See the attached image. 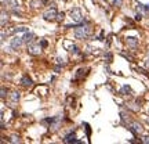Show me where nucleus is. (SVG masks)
<instances>
[{
	"label": "nucleus",
	"mask_w": 149,
	"mask_h": 144,
	"mask_svg": "<svg viewBox=\"0 0 149 144\" xmlns=\"http://www.w3.org/2000/svg\"><path fill=\"white\" fill-rule=\"evenodd\" d=\"M90 32H91L90 24L84 25V22H83V24H79L78 26H76V29H75V38H76V39H80V40H84L90 36Z\"/></svg>",
	"instance_id": "nucleus-1"
},
{
	"label": "nucleus",
	"mask_w": 149,
	"mask_h": 144,
	"mask_svg": "<svg viewBox=\"0 0 149 144\" xmlns=\"http://www.w3.org/2000/svg\"><path fill=\"white\" fill-rule=\"evenodd\" d=\"M127 129L133 133L134 136H138L140 133H142V125L141 123H138V122H135V120H128L127 122Z\"/></svg>",
	"instance_id": "nucleus-2"
},
{
	"label": "nucleus",
	"mask_w": 149,
	"mask_h": 144,
	"mask_svg": "<svg viewBox=\"0 0 149 144\" xmlns=\"http://www.w3.org/2000/svg\"><path fill=\"white\" fill-rule=\"evenodd\" d=\"M71 18L76 24H83L84 22V17L82 15V11L79 7H75L71 10Z\"/></svg>",
	"instance_id": "nucleus-3"
},
{
	"label": "nucleus",
	"mask_w": 149,
	"mask_h": 144,
	"mask_svg": "<svg viewBox=\"0 0 149 144\" xmlns=\"http://www.w3.org/2000/svg\"><path fill=\"white\" fill-rule=\"evenodd\" d=\"M57 17H58V13H57V8L55 7H50L47 11H44V14H43V18H44L46 21H55Z\"/></svg>",
	"instance_id": "nucleus-4"
},
{
	"label": "nucleus",
	"mask_w": 149,
	"mask_h": 144,
	"mask_svg": "<svg viewBox=\"0 0 149 144\" xmlns=\"http://www.w3.org/2000/svg\"><path fill=\"white\" fill-rule=\"evenodd\" d=\"M28 53L32 54V56H37L41 53V44L40 43H33L31 42L29 44H28Z\"/></svg>",
	"instance_id": "nucleus-5"
},
{
	"label": "nucleus",
	"mask_w": 149,
	"mask_h": 144,
	"mask_svg": "<svg viewBox=\"0 0 149 144\" xmlns=\"http://www.w3.org/2000/svg\"><path fill=\"white\" fill-rule=\"evenodd\" d=\"M24 36H15L14 39H11V47L13 48H19L24 43Z\"/></svg>",
	"instance_id": "nucleus-6"
},
{
	"label": "nucleus",
	"mask_w": 149,
	"mask_h": 144,
	"mask_svg": "<svg viewBox=\"0 0 149 144\" xmlns=\"http://www.w3.org/2000/svg\"><path fill=\"white\" fill-rule=\"evenodd\" d=\"M126 43H127V46L130 48H137V46H138V39L137 38H127L126 39Z\"/></svg>",
	"instance_id": "nucleus-7"
},
{
	"label": "nucleus",
	"mask_w": 149,
	"mask_h": 144,
	"mask_svg": "<svg viewBox=\"0 0 149 144\" xmlns=\"http://www.w3.org/2000/svg\"><path fill=\"white\" fill-rule=\"evenodd\" d=\"M119 94H122V96H130V94H133V90H131V87L128 86V85H124L123 87L120 89V92H119Z\"/></svg>",
	"instance_id": "nucleus-8"
},
{
	"label": "nucleus",
	"mask_w": 149,
	"mask_h": 144,
	"mask_svg": "<svg viewBox=\"0 0 149 144\" xmlns=\"http://www.w3.org/2000/svg\"><path fill=\"white\" fill-rule=\"evenodd\" d=\"M21 83H22V86H25V87H31L32 85H33V82H32V79L28 76V75H24L22 76V79H21Z\"/></svg>",
	"instance_id": "nucleus-9"
},
{
	"label": "nucleus",
	"mask_w": 149,
	"mask_h": 144,
	"mask_svg": "<svg viewBox=\"0 0 149 144\" xmlns=\"http://www.w3.org/2000/svg\"><path fill=\"white\" fill-rule=\"evenodd\" d=\"M63 141L65 143H76V135H75V132H71L69 135H66L65 139H63Z\"/></svg>",
	"instance_id": "nucleus-10"
},
{
	"label": "nucleus",
	"mask_w": 149,
	"mask_h": 144,
	"mask_svg": "<svg viewBox=\"0 0 149 144\" xmlns=\"http://www.w3.org/2000/svg\"><path fill=\"white\" fill-rule=\"evenodd\" d=\"M88 71V69H84V68H80L78 71V73H76V76H75V79H83L84 76H86V72Z\"/></svg>",
	"instance_id": "nucleus-11"
},
{
	"label": "nucleus",
	"mask_w": 149,
	"mask_h": 144,
	"mask_svg": "<svg viewBox=\"0 0 149 144\" xmlns=\"http://www.w3.org/2000/svg\"><path fill=\"white\" fill-rule=\"evenodd\" d=\"M33 38H35V35L31 32H25L24 35V40L26 42V43H31V42H33Z\"/></svg>",
	"instance_id": "nucleus-12"
},
{
	"label": "nucleus",
	"mask_w": 149,
	"mask_h": 144,
	"mask_svg": "<svg viewBox=\"0 0 149 144\" xmlns=\"http://www.w3.org/2000/svg\"><path fill=\"white\" fill-rule=\"evenodd\" d=\"M83 126H84V129H86L87 139H88V141H90V137H91V128H90V125H88V123H83Z\"/></svg>",
	"instance_id": "nucleus-13"
},
{
	"label": "nucleus",
	"mask_w": 149,
	"mask_h": 144,
	"mask_svg": "<svg viewBox=\"0 0 149 144\" xmlns=\"http://www.w3.org/2000/svg\"><path fill=\"white\" fill-rule=\"evenodd\" d=\"M19 32H28V28L26 26H19V28H14L13 33H19Z\"/></svg>",
	"instance_id": "nucleus-14"
},
{
	"label": "nucleus",
	"mask_w": 149,
	"mask_h": 144,
	"mask_svg": "<svg viewBox=\"0 0 149 144\" xmlns=\"http://www.w3.org/2000/svg\"><path fill=\"white\" fill-rule=\"evenodd\" d=\"M6 20H8V15L6 14V11L3 10V11H1V26L6 25Z\"/></svg>",
	"instance_id": "nucleus-15"
},
{
	"label": "nucleus",
	"mask_w": 149,
	"mask_h": 144,
	"mask_svg": "<svg viewBox=\"0 0 149 144\" xmlns=\"http://www.w3.org/2000/svg\"><path fill=\"white\" fill-rule=\"evenodd\" d=\"M19 93H18V92H14V93H13V94H11V100H13V103H17V101H18V100H19Z\"/></svg>",
	"instance_id": "nucleus-16"
},
{
	"label": "nucleus",
	"mask_w": 149,
	"mask_h": 144,
	"mask_svg": "<svg viewBox=\"0 0 149 144\" xmlns=\"http://www.w3.org/2000/svg\"><path fill=\"white\" fill-rule=\"evenodd\" d=\"M69 51H71L72 54H75V56H78V54H80V51H79V48L76 47V46H72V47L69 48Z\"/></svg>",
	"instance_id": "nucleus-17"
},
{
	"label": "nucleus",
	"mask_w": 149,
	"mask_h": 144,
	"mask_svg": "<svg viewBox=\"0 0 149 144\" xmlns=\"http://www.w3.org/2000/svg\"><path fill=\"white\" fill-rule=\"evenodd\" d=\"M138 8H141V10H144V11L149 13V4H138Z\"/></svg>",
	"instance_id": "nucleus-18"
},
{
	"label": "nucleus",
	"mask_w": 149,
	"mask_h": 144,
	"mask_svg": "<svg viewBox=\"0 0 149 144\" xmlns=\"http://www.w3.org/2000/svg\"><path fill=\"white\" fill-rule=\"evenodd\" d=\"M141 143H145V144H149V136H144L141 137V140H140Z\"/></svg>",
	"instance_id": "nucleus-19"
},
{
	"label": "nucleus",
	"mask_w": 149,
	"mask_h": 144,
	"mask_svg": "<svg viewBox=\"0 0 149 144\" xmlns=\"http://www.w3.org/2000/svg\"><path fill=\"white\" fill-rule=\"evenodd\" d=\"M122 3H123V0H115V1H113V6H115V7H120Z\"/></svg>",
	"instance_id": "nucleus-20"
},
{
	"label": "nucleus",
	"mask_w": 149,
	"mask_h": 144,
	"mask_svg": "<svg viewBox=\"0 0 149 144\" xmlns=\"http://www.w3.org/2000/svg\"><path fill=\"white\" fill-rule=\"evenodd\" d=\"M40 44H41V47H43V48H46V47H47V46H48L47 40H44V39H43V40H41V42H40Z\"/></svg>",
	"instance_id": "nucleus-21"
},
{
	"label": "nucleus",
	"mask_w": 149,
	"mask_h": 144,
	"mask_svg": "<svg viewBox=\"0 0 149 144\" xmlns=\"http://www.w3.org/2000/svg\"><path fill=\"white\" fill-rule=\"evenodd\" d=\"M11 141H13V143H19V137L13 136V137H11Z\"/></svg>",
	"instance_id": "nucleus-22"
},
{
	"label": "nucleus",
	"mask_w": 149,
	"mask_h": 144,
	"mask_svg": "<svg viewBox=\"0 0 149 144\" xmlns=\"http://www.w3.org/2000/svg\"><path fill=\"white\" fill-rule=\"evenodd\" d=\"M63 17H65V14H63V13H58V17H57V20H58V21H61V20H63Z\"/></svg>",
	"instance_id": "nucleus-23"
},
{
	"label": "nucleus",
	"mask_w": 149,
	"mask_h": 144,
	"mask_svg": "<svg viewBox=\"0 0 149 144\" xmlns=\"http://www.w3.org/2000/svg\"><path fill=\"white\" fill-rule=\"evenodd\" d=\"M6 97V89L1 87V98H4Z\"/></svg>",
	"instance_id": "nucleus-24"
},
{
	"label": "nucleus",
	"mask_w": 149,
	"mask_h": 144,
	"mask_svg": "<svg viewBox=\"0 0 149 144\" xmlns=\"http://www.w3.org/2000/svg\"><path fill=\"white\" fill-rule=\"evenodd\" d=\"M135 20H137V21H141V20H142V14H137V15H135Z\"/></svg>",
	"instance_id": "nucleus-25"
},
{
	"label": "nucleus",
	"mask_w": 149,
	"mask_h": 144,
	"mask_svg": "<svg viewBox=\"0 0 149 144\" xmlns=\"http://www.w3.org/2000/svg\"><path fill=\"white\" fill-rule=\"evenodd\" d=\"M146 122H148V123H149V116H148V118H146Z\"/></svg>",
	"instance_id": "nucleus-26"
}]
</instances>
